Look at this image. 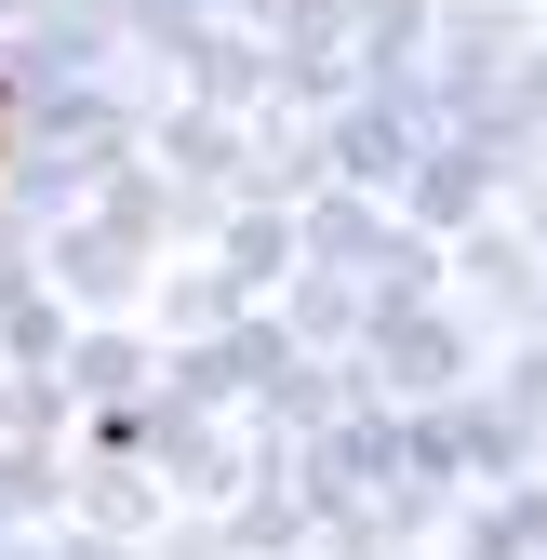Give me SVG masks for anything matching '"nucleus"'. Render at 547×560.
Segmentation results:
<instances>
[]
</instances>
